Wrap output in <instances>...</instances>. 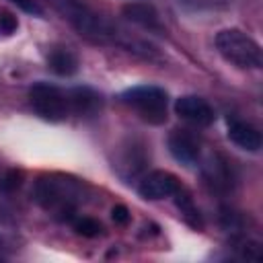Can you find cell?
<instances>
[{"mask_svg": "<svg viewBox=\"0 0 263 263\" xmlns=\"http://www.w3.org/2000/svg\"><path fill=\"white\" fill-rule=\"evenodd\" d=\"M33 197L51 216L72 220L78 208L84 203L86 191L78 179L66 175H43L35 183Z\"/></svg>", "mask_w": 263, "mask_h": 263, "instance_id": "6da1fadb", "label": "cell"}, {"mask_svg": "<svg viewBox=\"0 0 263 263\" xmlns=\"http://www.w3.org/2000/svg\"><path fill=\"white\" fill-rule=\"evenodd\" d=\"M218 53L240 70H259L263 64L259 43L240 29H222L216 35Z\"/></svg>", "mask_w": 263, "mask_h": 263, "instance_id": "7a4b0ae2", "label": "cell"}, {"mask_svg": "<svg viewBox=\"0 0 263 263\" xmlns=\"http://www.w3.org/2000/svg\"><path fill=\"white\" fill-rule=\"evenodd\" d=\"M123 103L146 123L160 125L166 121L168 113V97L164 88L154 84H140L121 95Z\"/></svg>", "mask_w": 263, "mask_h": 263, "instance_id": "3957f363", "label": "cell"}, {"mask_svg": "<svg viewBox=\"0 0 263 263\" xmlns=\"http://www.w3.org/2000/svg\"><path fill=\"white\" fill-rule=\"evenodd\" d=\"M29 103L33 111L47 121H64L72 115L70 90H64L49 82H35L29 88Z\"/></svg>", "mask_w": 263, "mask_h": 263, "instance_id": "277c9868", "label": "cell"}, {"mask_svg": "<svg viewBox=\"0 0 263 263\" xmlns=\"http://www.w3.org/2000/svg\"><path fill=\"white\" fill-rule=\"evenodd\" d=\"M181 181L168 173V171H152L148 175L142 177L140 185H138V193L144 199H164V197H173L179 189H181Z\"/></svg>", "mask_w": 263, "mask_h": 263, "instance_id": "5b68a950", "label": "cell"}, {"mask_svg": "<svg viewBox=\"0 0 263 263\" xmlns=\"http://www.w3.org/2000/svg\"><path fill=\"white\" fill-rule=\"evenodd\" d=\"M146 164H148L146 146L138 140H127L119 148V154H117L113 166L123 179H134L146 168Z\"/></svg>", "mask_w": 263, "mask_h": 263, "instance_id": "8992f818", "label": "cell"}, {"mask_svg": "<svg viewBox=\"0 0 263 263\" xmlns=\"http://www.w3.org/2000/svg\"><path fill=\"white\" fill-rule=\"evenodd\" d=\"M168 150L175 156V160H179L181 164L193 166L195 162H199V154H201V142L199 138L191 132V129H173L168 134Z\"/></svg>", "mask_w": 263, "mask_h": 263, "instance_id": "52a82bcc", "label": "cell"}, {"mask_svg": "<svg viewBox=\"0 0 263 263\" xmlns=\"http://www.w3.org/2000/svg\"><path fill=\"white\" fill-rule=\"evenodd\" d=\"M175 113L185 119L187 123L191 125H197V127H205L214 121V109L212 105L201 99V97H195V95H185V97H179L177 103H175Z\"/></svg>", "mask_w": 263, "mask_h": 263, "instance_id": "ba28073f", "label": "cell"}, {"mask_svg": "<svg viewBox=\"0 0 263 263\" xmlns=\"http://www.w3.org/2000/svg\"><path fill=\"white\" fill-rule=\"evenodd\" d=\"M228 138L234 146H238L240 150H247V152H259V148L263 144L261 132L242 119H228Z\"/></svg>", "mask_w": 263, "mask_h": 263, "instance_id": "9c48e42d", "label": "cell"}, {"mask_svg": "<svg viewBox=\"0 0 263 263\" xmlns=\"http://www.w3.org/2000/svg\"><path fill=\"white\" fill-rule=\"evenodd\" d=\"M123 14H125L132 23H136V25L148 29V31H158V33L162 31V23H160L156 10H154L150 4H144V2H129V4L123 6Z\"/></svg>", "mask_w": 263, "mask_h": 263, "instance_id": "30bf717a", "label": "cell"}, {"mask_svg": "<svg viewBox=\"0 0 263 263\" xmlns=\"http://www.w3.org/2000/svg\"><path fill=\"white\" fill-rule=\"evenodd\" d=\"M72 97V115H80V117H90L101 109V97L86 86H78L70 90Z\"/></svg>", "mask_w": 263, "mask_h": 263, "instance_id": "8fae6325", "label": "cell"}, {"mask_svg": "<svg viewBox=\"0 0 263 263\" xmlns=\"http://www.w3.org/2000/svg\"><path fill=\"white\" fill-rule=\"evenodd\" d=\"M47 66L60 76H72L78 70V55L70 47H53L47 53Z\"/></svg>", "mask_w": 263, "mask_h": 263, "instance_id": "7c38bea8", "label": "cell"}, {"mask_svg": "<svg viewBox=\"0 0 263 263\" xmlns=\"http://www.w3.org/2000/svg\"><path fill=\"white\" fill-rule=\"evenodd\" d=\"M205 179L216 187V189H228L232 183V173L228 162L222 156H216L208 162L205 166Z\"/></svg>", "mask_w": 263, "mask_h": 263, "instance_id": "4fadbf2b", "label": "cell"}, {"mask_svg": "<svg viewBox=\"0 0 263 263\" xmlns=\"http://www.w3.org/2000/svg\"><path fill=\"white\" fill-rule=\"evenodd\" d=\"M173 197H175L177 208L181 210V214H183L185 222H187V224H191L193 228H199V226H201V216H199V210H197V205L193 203L191 195L181 187Z\"/></svg>", "mask_w": 263, "mask_h": 263, "instance_id": "5bb4252c", "label": "cell"}, {"mask_svg": "<svg viewBox=\"0 0 263 263\" xmlns=\"http://www.w3.org/2000/svg\"><path fill=\"white\" fill-rule=\"evenodd\" d=\"M72 226H74V230L78 232V234H82V236H88V238H92V236H99L101 234V224L95 220V218H90V216H74L72 220Z\"/></svg>", "mask_w": 263, "mask_h": 263, "instance_id": "9a60e30c", "label": "cell"}, {"mask_svg": "<svg viewBox=\"0 0 263 263\" xmlns=\"http://www.w3.org/2000/svg\"><path fill=\"white\" fill-rule=\"evenodd\" d=\"M113 220H115V224H127L129 222V210L125 205H115L113 208Z\"/></svg>", "mask_w": 263, "mask_h": 263, "instance_id": "2e32d148", "label": "cell"}, {"mask_svg": "<svg viewBox=\"0 0 263 263\" xmlns=\"http://www.w3.org/2000/svg\"><path fill=\"white\" fill-rule=\"evenodd\" d=\"M14 2H16V4L21 6V8H25V10H29V12H41L35 0H14Z\"/></svg>", "mask_w": 263, "mask_h": 263, "instance_id": "e0dca14e", "label": "cell"}]
</instances>
